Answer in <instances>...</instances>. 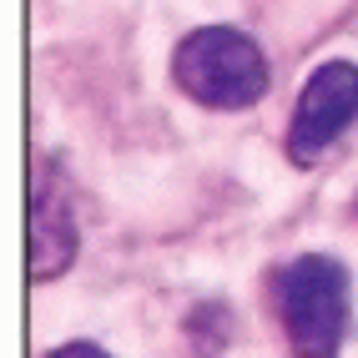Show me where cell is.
Listing matches in <instances>:
<instances>
[{
	"mask_svg": "<svg viewBox=\"0 0 358 358\" xmlns=\"http://www.w3.org/2000/svg\"><path fill=\"white\" fill-rule=\"evenodd\" d=\"M177 86L207 111H243L257 106L268 91V61L257 41L237 26H202L172 56Z\"/></svg>",
	"mask_w": 358,
	"mask_h": 358,
	"instance_id": "obj_1",
	"label": "cell"
},
{
	"mask_svg": "<svg viewBox=\"0 0 358 358\" xmlns=\"http://www.w3.org/2000/svg\"><path fill=\"white\" fill-rule=\"evenodd\" d=\"M278 318L298 358H338L348 338V268L328 252H303L278 273Z\"/></svg>",
	"mask_w": 358,
	"mask_h": 358,
	"instance_id": "obj_2",
	"label": "cell"
},
{
	"mask_svg": "<svg viewBox=\"0 0 358 358\" xmlns=\"http://www.w3.org/2000/svg\"><path fill=\"white\" fill-rule=\"evenodd\" d=\"M353 122H358V66L353 61H328L308 76L303 96H298L293 127H288V157L298 166L323 162Z\"/></svg>",
	"mask_w": 358,
	"mask_h": 358,
	"instance_id": "obj_3",
	"label": "cell"
},
{
	"mask_svg": "<svg viewBox=\"0 0 358 358\" xmlns=\"http://www.w3.org/2000/svg\"><path fill=\"white\" fill-rule=\"evenodd\" d=\"M81 248V222L71 207L66 177L56 162L36 172V197H31V278H61Z\"/></svg>",
	"mask_w": 358,
	"mask_h": 358,
	"instance_id": "obj_4",
	"label": "cell"
},
{
	"mask_svg": "<svg viewBox=\"0 0 358 358\" xmlns=\"http://www.w3.org/2000/svg\"><path fill=\"white\" fill-rule=\"evenodd\" d=\"M45 358H111L106 348H96V343H61V348H51Z\"/></svg>",
	"mask_w": 358,
	"mask_h": 358,
	"instance_id": "obj_5",
	"label": "cell"
}]
</instances>
